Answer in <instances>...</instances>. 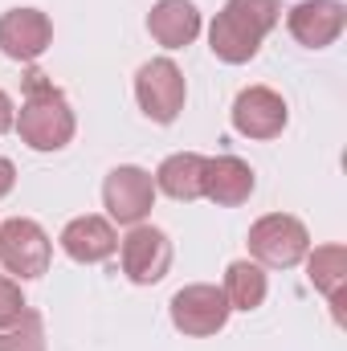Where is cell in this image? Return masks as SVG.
I'll return each mask as SVG.
<instances>
[{"label":"cell","instance_id":"cell-1","mask_svg":"<svg viewBox=\"0 0 347 351\" xmlns=\"http://www.w3.org/2000/svg\"><path fill=\"white\" fill-rule=\"evenodd\" d=\"M278 16H282V4L278 0H225V8L217 12V21L208 29L213 58L225 62V66L254 62L261 41L278 25Z\"/></svg>","mask_w":347,"mask_h":351},{"label":"cell","instance_id":"cell-2","mask_svg":"<svg viewBox=\"0 0 347 351\" xmlns=\"http://www.w3.org/2000/svg\"><path fill=\"white\" fill-rule=\"evenodd\" d=\"M12 127H16L21 143H29L33 152H62L74 139V110L49 74H41V70L25 74V102H21V114Z\"/></svg>","mask_w":347,"mask_h":351},{"label":"cell","instance_id":"cell-3","mask_svg":"<svg viewBox=\"0 0 347 351\" xmlns=\"http://www.w3.org/2000/svg\"><path fill=\"white\" fill-rule=\"evenodd\" d=\"M250 254L258 265H270V269H290L298 265L307 254H311V233L298 217L290 213H270L254 221L250 229Z\"/></svg>","mask_w":347,"mask_h":351},{"label":"cell","instance_id":"cell-4","mask_svg":"<svg viewBox=\"0 0 347 351\" xmlns=\"http://www.w3.org/2000/svg\"><path fill=\"white\" fill-rule=\"evenodd\" d=\"M172 327L180 335H192V339H204V335H217L225 331L233 306L225 298L221 286H208V282H196V286H184L172 294Z\"/></svg>","mask_w":347,"mask_h":351},{"label":"cell","instance_id":"cell-5","mask_svg":"<svg viewBox=\"0 0 347 351\" xmlns=\"http://www.w3.org/2000/svg\"><path fill=\"white\" fill-rule=\"evenodd\" d=\"M135 98H139V110L152 119V123H176L180 110H184V74L172 58H152L139 66L135 74Z\"/></svg>","mask_w":347,"mask_h":351},{"label":"cell","instance_id":"cell-6","mask_svg":"<svg viewBox=\"0 0 347 351\" xmlns=\"http://www.w3.org/2000/svg\"><path fill=\"white\" fill-rule=\"evenodd\" d=\"M53 245L45 237V229L29 217H12L0 225V262L16 278H41L49 269Z\"/></svg>","mask_w":347,"mask_h":351},{"label":"cell","instance_id":"cell-7","mask_svg":"<svg viewBox=\"0 0 347 351\" xmlns=\"http://www.w3.org/2000/svg\"><path fill=\"white\" fill-rule=\"evenodd\" d=\"M119 258H123V274L135 286H156L172 269V241L156 225H131V233L119 245Z\"/></svg>","mask_w":347,"mask_h":351},{"label":"cell","instance_id":"cell-8","mask_svg":"<svg viewBox=\"0 0 347 351\" xmlns=\"http://www.w3.org/2000/svg\"><path fill=\"white\" fill-rule=\"evenodd\" d=\"M102 204H106L110 221H119V225H143V217L156 204V180H152V172H143L135 164L115 168L102 180Z\"/></svg>","mask_w":347,"mask_h":351},{"label":"cell","instance_id":"cell-9","mask_svg":"<svg viewBox=\"0 0 347 351\" xmlns=\"http://www.w3.org/2000/svg\"><path fill=\"white\" fill-rule=\"evenodd\" d=\"M233 131L246 139H278L286 131V98L270 86H250L233 98Z\"/></svg>","mask_w":347,"mask_h":351},{"label":"cell","instance_id":"cell-10","mask_svg":"<svg viewBox=\"0 0 347 351\" xmlns=\"http://www.w3.org/2000/svg\"><path fill=\"white\" fill-rule=\"evenodd\" d=\"M53 45V25L41 8H8L0 16V53L12 62H37Z\"/></svg>","mask_w":347,"mask_h":351},{"label":"cell","instance_id":"cell-11","mask_svg":"<svg viewBox=\"0 0 347 351\" xmlns=\"http://www.w3.org/2000/svg\"><path fill=\"white\" fill-rule=\"evenodd\" d=\"M344 25H347V4L344 0H302V4H294L290 16H286L290 37H294L298 45H307V49H327V45H335L339 33H344Z\"/></svg>","mask_w":347,"mask_h":351},{"label":"cell","instance_id":"cell-12","mask_svg":"<svg viewBox=\"0 0 347 351\" xmlns=\"http://www.w3.org/2000/svg\"><path fill=\"white\" fill-rule=\"evenodd\" d=\"M62 250H66V258H74L78 265H98L106 262L115 250H119V233H115V225L106 221V217H74L66 229H62Z\"/></svg>","mask_w":347,"mask_h":351},{"label":"cell","instance_id":"cell-13","mask_svg":"<svg viewBox=\"0 0 347 351\" xmlns=\"http://www.w3.org/2000/svg\"><path fill=\"white\" fill-rule=\"evenodd\" d=\"M254 168L237 156H213L204 160V200L221 208H237L254 196Z\"/></svg>","mask_w":347,"mask_h":351},{"label":"cell","instance_id":"cell-14","mask_svg":"<svg viewBox=\"0 0 347 351\" xmlns=\"http://www.w3.org/2000/svg\"><path fill=\"white\" fill-rule=\"evenodd\" d=\"M147 33L164 49H184L200 37V12L192 0H160L147 12Z\"/></svg>","mask_w":347,"mask_h":351},{"label":"cell","instance_id":"cell-15","mask_svg":"<svg viewBox=\"0 0 347 351\" xmlns=\"http://www.w3.org/2000/svg\"><path fill=\"white\" fill-rule=\"evenodd\" d=\"M204 160L208 156H196V152H176L160 164V172L152 176L156 180V192L172 196V200H200L204 196Z\"/></svg>","mask_w":347,"mask_h":351},{"label":"cell","instance_id":"cell-16","mask_svg":"<svg viewBox=\"0 0 347 351\" xmlns=\"http://www.w3.org/2000/svg\"><path fill=\"white\" fill-rule=\"evenodd\" d=\"M307 274H311V286L323 290L339 315V298H344L347 282V250L344 245H319L315 254H307Z\"/></svg>","mask_w":347,"mask_h":351},{"label":"cell","instance_id":"cell-17","mask_svg":"<svg viewBox=\"0 0 347 351\" xmlns=\"http://www.w3.org/2000/svg\"><path fill=\"white\" fill-rule=\"evenodd\" d=\"M225 298H229V306L233 311H258L261 302H265V269L258 262H233L225 269Z\"/></svg>","mask_w":347,"mask_h":351},{"label":"cell","instance_id":"cell-18","mask_svg":"<svg viewBox=\"0 0 347 351\" xmlns=\"http://www.w3.org/2000/svg\"><path fill=\"white\" fill-rule=\"evenodd\" d=\"M0 351H45V327L37 311H25L12 327L0 331Z\"/></svg>","mask_w":347,"mask_h":351},{"label":"cell","instance_id":"cell-19","mask_svg":"<svg viewBox=\"0 0 347 351\" xmlns=\"http://www.w3.org/2000/svg\"><path fill=\"white\" fill-rule=\"evenodd\" d=\"M25 311H29V302H25L21 286H16L12 278H0V331H4V327H12Z\"/></svg>","mask_w":347,"mask_h":351},{"label":"cell","instance_id":"cell-20","mask_svg":"<svg viewBox=\"0 0 347 351\" xmlns=\"http://www.w3.org/2000/svg\"><path fill=\"white\" fill-rule=\"evenodd\" d=\"M12 123H16V106H12V98L0 90V135L12 131Z\"/></svg>","mask_w":347,"mask_h":351},{"label":"cell","instance_id":"cell-21","mask_svg":"<svg viewBox=\"0 0 347 351\" xmlns=\"http://www.w3.org/2000/svg\"><path fill=\"white\" fill-rule=\"evenodd\" d=\"M12 184H16V168H12V160H4V156H0V200L12 192Z\"/></svg>","mask_w":347,"mask_h":351}]
</instances>
